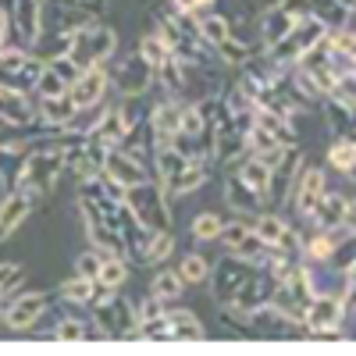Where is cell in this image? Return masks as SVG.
<instances>
[{
	"label": "cell",
	"mask_w": 356,
	"mask_h": 356,
	"mask_svg": "<svg viewBox=\"0 0 356 356\" xmlns=\"http://www.w3.org/2000/svg\"><path fill=\"white\" fill-rule=\"evenodd\" d=\"M267 250H271V246H267V243L260 239L257 232H250L246 239H243L239 246H235L232 253H235V257H243V260H250V264H257V267H260V264L267 260Z\"/></svg>",
	"instance_id": "obj_43"
},
{
	"label": "cell",
	"mask_w": 356,
	"mask_h": 356,
	"mask_svg": "<svg viewBox=\"0 0 356 356\" xmlns=\"http://www.w3.org/2000/svg\"><path fill=\"white\" fill-rule=\"evenodd\" d=\"M97 282L107 285V289H114V292H122L125 282H129V260H125V257H104Z\"/></svg>",
	"instance_id": "obj_34"
},
{
	"label": "cell",
	"mask_w": 356,
	"mask_h": 356,
	"mask_svg": "<svg viewBox=\"0 0 356 356\" xmlns=\"http://www.w3.org/2000/svg\"><path fill=\"white\" fill-rule=\"evenodd\" d=\"M118 54V33L111 25H104L100 18L82 25L79 33L72 36V50L68 57L79 65V68H93V65H107L111 57Z\"/></svg>",
	"instance_id": "obj_3"
},
{
	"label": "cell",
	"mask_w": 356,
	"mask_h": 356,
	"mask_svg": "<svg viewBox=\"0 0 356 356\" xmlns=\"http://www.w3.org/2000/svg\"><path fill=\"white\" fill-rule=\"evenodd\" d=\"M0 154H4V150H0Z\"/></svg>",
	"instance_id": "obj_56"
},
{
	"label": "cell",
	"mask_w": 356,
	"mask_h": 356,
	"mask_svg": "<svg viewBox=\"0 0 356 356\" xmlns=\"http://www.w3.org/2000/svg\"><path fill=\"white\" fill-rule=\"evenodd\" d=\"M349 182H353V186H356V168H353V171H349Z\"/></svg>",
	"instance_id": "obj_54"
},
{
	"label": "cell",
	"mask_w": 356,
	"mask_h": 356,
	"mask_svg": "<svg viewBox=\"0 0 356 356\" xmlns=\"http://www.w3.org/2000/svg\"><path fill=\"white\" fill-rule=\"evenodd\" d=\"M171 253H175V232L171 228L154 232L150 235V250H146V267H150V264H164Z\"/></svg>",
	"instance_id": "obj_42"
},
{
	"label": "cell",
	"mask_w": 356,
	"mask_h": 356,
	"mask_svg": "<svg viewBox=\"0 0 356 356\" xmlns=\"http://www.w3.org/2000/svg\"><path fill=\"white\" fill-rule=\"evenodd\" d=\"M196 25H200V36L211 43V47H221L228 36H232V25L221 11H200L196 15Z\"/></svg>",
	"instance_id": "obj_28"
},
{
	"label": "cell",
	"mask_w": 356,
	"mask_h": 356,
	"mask_svg": "<svg viewBox=\"0 0 356 356\" xmlns=\"http://www.w3.org/2000/svg\"><path fill=\"white\" fill-rule=\"evenodd\" d=\"M182 111H186V100H178V97H171V93L150 111V125H154L157 146H161V143H175L178 129H182Z\"/></svg>",
	"instance_id": "obj_16"
},
{
	"label": "cell",
	"mask_w": 356,
	"mask_h": 356,
	"mask_svg": "<svg viewBox=\"0 0 356 356\" xmlns=\"http://www.w3.org/2000/svg\"><path fill=\"white\" fill-rule=\"evenodd\" d=\"M246 150L250 154H257V157H264V161H271L278 150H282V143L271 136V132H264L257 122L250 125V132H246Z\"/></svg>",
	"instance_id": "obj_38"
},
{
	"label": "cell",
	"mask_w": 356,
	"mask_h": 356,
	"mask_svg": "<svg viewBox=\"0 0 356 356\" xmlns=\"http://www.w3.org/2000/svg\"><path fill=\"white\" fill-rule=\"evenodd\" d=\"M328 33H332V29L324 25L321 18H314V15H310V18H303L300 25H296L285 40H278L267 54H271V61H278V65H296V61H300V57H303L310 47H317Z\"/></svg>",
	"instance_id": "obj_8"
},
{
	"label": "cell",
	"mask_w": 356,
	"mask_h": 356,
	"mask_svg": "<svg viewBox=\"0 0 356 356\" xmlns=\"http://www.w3.org/2000/svg\"><path fill=\"white\" fill-rule=\"evenodd\" d=\"M257 271V264L243 260V257H235V253H225L218 264H211V296H214V303L218 307H228L235 296H239V289L250 282V275Z\"/></svg>",
	"instance_id": "obj_6"
},
{
	"label": "cell",
	"mask_w": 356,
	"mask_h": 356,
	"mask_svg": "<svg viewBox=\"0 0 356 356\" xmlns=\"http://www.w3.org/2000/svg\"><path fill=\"white\" fill-rule=\"evenodd\" d=\"M207 178H211V164L207 161H189L171 182H164V193L168 196H193L196 189L207 186Z\"/></svg>",
	"instance_id": "obj_22"
},
{
	"label": "cell",
	"mask_w": 356,
	"mask_h": 356,
	"mask_svg": "<svg viewBox=\"0 0 356 356\" xmlns=\"http://www.w3.org/2000/svg\"><path fill=\"white\" fill-rule=\"evenodd\" d=\"M54 339L65 342H82V339H100L97 321H82V317H61L54 324Z\"/></svg>",
	"instance_id": "obj_29"
},
{
	"label": "cell",
	"mask_w": 356,
	"mask_h": 356,
	"mask_svg": "<svg viewBox=\"0 0 356 356\" xmlns=\"http://www.w3.org/2000/svg\"><path fill=\"white\" fill-rule=\"evenodd\" d=\"M154 82H157V72L146 65V57H143L139 50L122 54V57L114 61V68H111V86L118 89V97H125V100L146 97Z\"/></svg>",
	"instance_id": "obj_5"
},
{
	"label": "cell",
	"mask_w": 356,
	"mask_h": 356,
	"mask_svg": "<svg viewBox=\"0 0 356 356\" xmlns=\"http://www.w3.org/2000/svg\"><path fill=\"white\" fill-rule=\"evenodd\" d=\"M310 15L321 18L328 29H346L349 25V11L339 4V0H310Z\"/></svg>",
	"instance_id": "obj_37"
},
{
	"label": "cell",
	"mask_w": 356,
	"mask_h": 356,
	"mask_svg": "<svg viewBox=\"0 0 356 356\" xmlns=\"http://www.w3.org/2000/svg\"><path fill=\"white\" fill-rule=\"evenodd\" d=\"M328 189V178L317 164H303L300 175H296V186H292V196H289V207H296V218L307 221L314 214V207L321 200V193Z\"/></svg>",
	"instance_id": "obj_10"
},
{
	"label": "cell",
	"mask_w": 356,
	"mask_h": 356,
	"mask_svg": "<svg viewBox=\"0 0 356 356\" xmlns=\"http://www.w3.org/2000/svg\"><path fill=\"white\" fill-rule=\"evenodd\" d=\"M72 89V82L57 72L54 65H43V72H40V79H36V100H47V97H65Z\"/></svg>",
	"instance_id": "obj_33"
},
{
	"label": "cell",
	"mask_w": 356,
	"mask_h": 356,
	"mask_svg": "<svg viewBox=\"0 0 356 356\" xmlns=\"http://www.w3.org/2000/svg\"><path fill=\"white\" fill-rule=\"evenodd\" d=\"M168 310V303H161L157 300V296H150V292H146V300L136 307V314H139V321H154V317H161Z\"/></svg>",
	"instance_id": "obj_48"
},
{
	"label": "cell",
	"mask_w": 356,
	"mask_h": 356,
	"mask_svg": "<svg viewBox=\"0 0 356 356\" xmlns=\"http://www.w3.org/2000/svg\"><path fill=\"white\" fill-rule=\"evenodd\" d=\"M143 57H146V65H150L154 72L168 61V57H171V47H168V40L157 33V29H154V33H146L143 40H139V47H136Z\"/></svg>",
	"instance_id": "obj_35"
},
{
	"label": "cell",
	"mask_w": 356,
	"mask_h": 356,
	"mask_svg": "<svg viewBox=\"0 0 356 356\" xmlns=\"http://www.w3.org/2000/svg\"><path fill=\"white\" fill-rule=\"evenodd\" d=\"M171 8H175L178 15H200V11H203L200 0H171Z\"/></svg>",
	"instance_id": "obj_49"
},
{
	"label": "cell",
	"mask_w": 356,
	"mask_h": 356,
	"mask_svg": "<svg viewBox=\"0 0 356 356\" xmlns=\"http://www.w3.org/2000/svg\"><path fill=\"white\" fill-rule=\"evenodd\" d=\"M0 122H8V125H36L40 114H36L33 93H18V89L0 86Z\"/></svg>",
	"instance_id": "obj_18"
},
{
	"label": "cell",
	"mask_w": 356,
	"mask_h": 356,
	"mask_svg": "<svg viewBox=\"0 0 356 356\" xmlns=\"http://www.w3.org/2000/svg\"><path fill=\"white\" fill-rule=\"evenodd\" d=\"M36 114H40V125H47V129H68V125L75 122L79 107H75L72 97L65 93V97H47V100H40V104H36Z\"/></svg>",
	"instance_id": "obj_23"
},
{
	"label": "cell",
	"mask_w": 356,
	"mask_h": 356,
	"mask_svg": "<svg viewBox=\"0 0 356 356\" xmlns=\"http://www.w3.org/2000/svg\"><path fill=\"white\" fill-rule=\"evenodd\" d=\"M93 292H97V278H82V275H75V278H68V282L61 285V292H57V296H61L68 307H89Z\"/></svg>",
	"instance_id": "obj_31"
},
{
	"label": "cell",
	"mask_w": 356,
	"mask_h": 356,
	"mask_svg": "<svg viewBox=\"0 0 356 356\" xmlns=\"http://www.w3.org/2000/svg\"><path fill=\"white\" fill-rule=\"evenodd\" d=\"M253 122L264 129V132H271L282 146H292L296 143V125H292V118L271 111V107H253Z\"/></svg>",
	"instance_id": "obj_26"
},
{
	"label": "cell",
	"mask_w": 356,
	"mask_h": 356,
	"mask_svg": "<svg viewBox=\"0 0 356 356\" xmlns=\"http://www.w3.org/2000/svg\"><path fill=\"white\" fill-rule=\"evenodd\" d=\"M8 29H11V22H8L4 11H0V50H4V43H8Z\"/></svg>",
	"instance_id": "obj_51"
},
{
	"label": "cell",
	"mask_w": 356,
	"mask_h": 356,
	"mask_svg": "<svg viewBox=\"0 0 356 356\" xmlns=\"http://www.w3.org/2000/svg\"><path fill=\"white\" fill-rule=\"evenodd\" d=\"M93 310V321L100 328V339H136V328H139V314H136V303L122 300V296H111L107 303L100 307H89Z\"/></svg>",
	"instance_id": "obj_7"
},
{
	"label": "cell",
	"mask_w": 356,
	"mask_h": 356,
	"mask_svg": "<svg viewBox=\"0 0 356 356\" xmlns=\"http://www.w3.org/2000/svg\"><path fill=\"white\" fill-rule=\"evenodd\" d=\"M33 207H36V193L18 189V186H11L4 193V200H0V243L18 232V225L33 214Z\"/></svg>",
	"instance_id": "obj_14"
},
{
	"label": "cell",
	"mask_w": 356,
	"mask_h": 356,
	"mask_svg": "<svg viewBox=\"0 0 356 356\" xmlns=\"http://www.w3.org/2000/svg\"><path fill=\"white\" fill-rule=\"evenodd\" d=\"M342 278H346V285H353V282H356V257H353V260L346 264V271H342Z\"/></svg>",
	"instance_id": "obj_52"
},
{
	"label": "cell",
	"mask_w": 356,
	"mask_h": 356,
	"mask_svg": "<svg viewBox=\"0 0 356 356\" xmlns=\"http://www.w3.org/2000/svg\"><path fill=\"white\" fill-rule=\"evenodd\" d=\"M178 275H182L186 285H203L207 278H211V264H207V257H200V253H186L182 260H178Z\"/></svg>",
	"instance_id": "obj_40"
},
{
	"label": "cell",
	"mask_w": 356,
	"mask_h": 356,
	"mask_svg": "<svg viewBox=\"0 0 356 356\" xmlns=\"http://www.w3.org/2000/svg\"><path fill=\"white\" fill-rule=\"evenodd\" d=\"M221 228H225V218H221V214L203 211V214L193 218V239H196V243H218Z\"/></svg>",
	"instance_id": "obj_41"
},
{
	"label": "cell",
	"mask_w": 356,
	"mask_h": 356,
	"mask_svg": "<svg viewBox=\"0 0 356 356\" xmlns=\"http://www.w3.org/2000/svg\"><path fill=\"white\" fill-rule=\"evenodd\" d=\"M285 228H289V221H285L278 211H260V214L253 218V232L260 235L267 246H275V243L282 239V232H285Z\"/></svg>",
	"instance_id": "obj_36"
},
{
	"label": "cell",
	"mask_w": 356,
	"mask_h": 356,
	"mask_svg": "<svg viewBox=\"0 0 356 356\" xmlns=\"http://www.w3.org/2000/svg\"><path fill=\"white\" fill-rule=\"evenodd\" d=\"M346 228L353 232V239H356V200H349V211H346Z\"/></svg>",
	"instance_id": "obj_50"
},
{
	"label": "cell",
	"mask_w": 356,
	"mask_h": 356,
	"mask_svg": "<svg viewBox=\"0 0 356 356\" xmlns=\"http://www.w3.org/2000/svg\"><path fill=\"white\" fill-rule=\"evenodd\" d=\"M339 4H342V8H346V11H349V15H353V11H356V0H339Z\"/></svg>",
	"instance_id": "obj_53"
},
{
	"label": "cell",
	"mask_w": 356,
	"mask_h": 356,
	"mask_svg": "<svg viewBox=\"0 0 356 356\" xmlns=\"http://www.w3.org/2000/svg\"><path fill=\"white\" fill-rule=\"evenodd\" d=\"M182 292H186V282H182L178 271H157L150 278V296H157L161 303H175Z\"/></svg>",
	"instance_id": "obj_30"
},
{
	"label": "cell",
	"mask_w": 356,
	"mask_h": 356,
	"mask_svg": "<svg viewBox=\"0 0 356 356\" xmlns=\"http://www.w3.org/2000/svg\"><path fill=\"white\" fill-rule=\"evenodd\" d=\"M107 89H111V72L107 65H93V68H82L79 79L72 82L68 89V97L79 111H89V107H100L104 97H107Z\"/></svg>",
	"instance_id": "obj_12"
},
{
	"label": "cell",
	"mask_w": 356,
	"mask_h": 356,
	"mask_svg": "<svg viewBox=\"0 0 356 356\" xmlns=\"http://www.w3.org/2000/svg\"><path fill=\"white\" fill-rule=\"evenodd\" d=\"M324 100H335L339 107L353 111V107H356V68L339 72V79H335V86H332V93L324 97Z\"/></svg>",
	"instance_id": "obj_39"
},
{
	"label": "cell",
	"mask_w": 356,
	"mask_h": 356,
	"mask_svg": "<svg viewBox=\"0 0 356 356\" xmlns=\"http://www.w3.org/2000/svg\"><path fill=\"white\" fill-rule=\"evenodd\" d=\"M235 175H239L250 189H257L267 200V189H271V164H267L264 157H257V154L246 150L239 161H235Z\"/></svg>",
	"instance_id": "obj_24"
},
{
	"label": "cell",
	"mask_w": 356,
	"mask_h": 356,
	"mask_svg": "<svg viewBox=\"0 0 356 356\" xmlns=\"http://www.w3.org/2000/svg\"><path fill=\"white\" fill-rule=\"evenodd\" d=\"M100 264H104V253H100V250H86V253L75 257V275L97 278V275H100Z\"/></svg>",
	"instance_id": "obj_45"
},
{
	"label": "cell",
	"mask_w": 356,
	"mask_h": 356,
	"mask_svg": "<svg viewBox=\"0 0 356 356\" xmlns=\"http://www.w3.org/2000/svg\"><path fill=\"white\" fill-rule=\"evenodd\" d=\"M47 307H50L47 292H22L11 303L4 300V317H0V324H4L8 332H29V328H36V321L47 314Z\"/></svg>",
	"instance_id": "obj_9"
},
{
	"label": "cell",
	"mask_w": 356,
	"mask_h": 356,
	"mask_svg": "<svg viewBox=\"0 0 356 356\" xmlns=\"http://www.w3.org/2000/svg\"><path fill=\"white\" fill-rule=\"evenodd\" d=\"M61 171H65L61 146H57L54 139H36L33 146H29L18 175H15V186L36 193V196H50L54 186H57V178H61Z\"/></svg>",
	"instance_id": "obj_1"
},
{
	"label": "cell",
	"mask_w": 356,
	"mask_h": 356,
	"mask_svg": "<svg viewBox=\"0 0 356 356\" xmlns=\"http://www.w3.org/2000/svg\"><path fill=\"white\" fill-rule=\"evenodd\" d=\"M104 171L114 178L118 186H139V182H146L150 178V171H146V164H139L136 157H129L125 150H118V146H111L107 150V157H104Z\"/></svg>",
	"instance_id": "obj_19"
},
{
	"label": "cell",
	"mask_w": 356,
	"mask_h": 356,
	"mask_svg": "<svg viewBox=\"0 0 356 356\" xmlns=\"http://www.w3.org/2000/svg\"><path fill=\"white\" fill-rule=\"evenodd\" d=\"M0 317H4V300H0Z\"/></svg>",
	"instance_id": "obj_55"
},
{
	"label": "cell",
	"mask_w": 356,
	"mask_h": 356,
	"mask_svg": "<svg viewBox=\"0 0 356 356\" xmlns=\"http://www.w3.org/2000/svg\"><path fill=\"white\" fill-rule=\"evenodd\" d=\"M57 4H65L72 11H82L89 18H104L107 15V0H57Z\"/></svg>",
	"instance_id": "obj_47"
},
{
	"label": "cell",
	"mask_w": 356,
	"mask_h": 356,
	"mask_svg": "<svg viewBox=\"0 0 356 356\" xmlns=\"http://www.w3.org/2000/svg\"><path fill=\"white\" fill-rule=\"evenodd\" d=\"M342 321H346V303H342V296L317 292L314 303L307 307L303 328H307L310 335H317V332H328V328H342Z\"/></svg>",
	"instance_id": "obj_13"
},
{
	"label": "cell",
	"mask_w": 356,
	"mask_h": 356,
	"mask_svg": "<svg viewBox=\"0 0 356 356\" xmlns=\"http://www.w3.org/2000/svg\"><path fill=\"white\" fill-rule=\"evenodd\" d=\"M8 22H11L15 43L25 47V50H33V43L43 33V4H40V0H11Z\"/></svg>",
	"instance_id": "obj_11"
},
{
	"label": "cell",
	"mask_w": 356,
	"mask_h": 356,
	"mask_svg": "<svg viewBox=\"0 0 356 356\" xmlns=\"http://www.w3.org/2000/svg\"><path fill=\"white\" fill-rule=\"evenodd\" d=\"M225 203L232 207V214H235V218H246L250 225H253V218H257L260 211H267V200H264L257 189H250L235 171L225 178Z\"/></svg>",
	"instance_id": "obj_15"
},
{
	"label": "cell",
	"mask_w": 356,
	"mask_h": 356,
	"mask_svg": "<svg viewBox=\"0 0 356 356\" xmlns=\"http://www.w3.org/2000/svg\"><path fill=\"white\" fill-rule=\"evenodd\" d=\"M328 164L335 171H342V175H349L356 168V132L353 136H342V139H335L328 146Z\"/></svg>",
	"instance_id": "obj_32"
},
{
	"label": "cell",
	"mask_w": 356,
	"mask_h": 356,
	"mask_svg": "<svg viewBox=\"0 0 356 356\" xmlns=\"http://www.w3.org/2000/svg\"><path fill=\"white\" fill-rule=\"evenodd\" d=\"M118 150H125L129 157H136L139 164L150 168V164H154V150H157V139H154V125H150V118H139V122L125 132V139L118 143Z\"/></svg>",
	"instance_id": "obj_20"
},
{
	"label": "cell",
	"mask_w": 356,
	"mask_h": 356,
	"mask_svg": "<svg viewBox=\"0 0 356 356\" xmlns=\"http://www.w3.org/2000/svg\"><path fill=\"white\" fill-rule=\"evenodd\" d=\"M346 211H349V196L339 189H324L307 221L317 228H335V225H346Z\"/></svg>",
	"instance_id": "obj_21"
},
{
	"label": "cell",
	"mask_w": 356,
	"mask_h": 356,
	"mask_svg": "<svg viewBox=\"0 0 356 356\" xmlns=\"http://www.w3.org/2000/svg\"><path fill=\"white\" fill-rule=\"evenodd\" d=\"M164 321H168V339H186V342H196V339H203L207 332H203V324H200V317L193 314V310H182V307H168L164 310Z\"/></svg>",
	"instance_id": "obj_25"
},
{
	"label": "cell",
	"mask_w": 356,
	"mask_h": 356,
	"mask_svg": "<svg viewBox=\"0 0 356 356\" xmlns=\"http://www.w3.org/2000/svg\"><path fill=\"white\" fill-rule=\"evenodd\" d=\"M186 164H189V157H186L182 150H178L175 143H161L157 150H154V171H157V182H161V186H164V182H171V178H175L178 171H182Z\"/></svg>",
	"instance_id": "obj_27"
},
{
	"label": "cell",
	"mask_w": 356,
	"mask_h": 356,
	"mask_svg": "<svg viewBox=\"0 0 356 356\" xmlns=\"http://www.w3.org/2000/svg\"><path fill=\"white\" fill-rule=\"evenodd\" d=\"M43 57H36L25 47H8L0 50V86L4 89H18V93H36V79L43 72Z\"/></svg>",
	"instance_id": "obj_4"
},
{
	"label": "cell",
	"mask_w": 356,
	"mask_h": 356,
	"mask_svg": "<svg viewBox=\"0 0 356 356\" xmlns=\"http://www.w3.org/2000/svg\"><path fill=\"white\" fill-rule=\"evenodd\" d=\"M125 207L136 214L139 225H146L150 232H164L171 228V203H168V193L161 182H139V186H129L125 189Z\"/></svg>",
	"instance_id": "obj_2"
},
{
	"label": "cell",
	"mask_w": 356,
	"mask_h": 356,
	"mask_svg": "<svg viewBox=\"0 0 356 356\" xmlns=\"http://www.w3.org/2000/svg\"><path fill=\"white\" fill-rule=\"evenodd\" d=\"M253 232V225L246 221V218H235V221H225V228H221V235H218V243L232 253L235 246H239L243 239H246V235Z\"/></svg>",
	"instance_id": "obj_44"
},
{
	"label": "cell",
	"mask_w": 356,
	"mask_h": 356,
	"mask_svg": "<svg viewBox=\"0 0 356 356\" xmlns=\"http://www.w3.org/2000/svg\"><path fill=\"white\" fill-rule=\"evenodd\" d=\"M22 275H25L22 264H0V300H8V289L22 285Z\"/></svg>",
	"instance_id": "obj_46"
},
{
	"label": "cell",
	"mask_w": 356,
	"mask_h": 356,
	"mask_svg": "<svg viewBox=\"0 0 356 356\" xmlns=\"http://www.w3.org/2000/svg\"><path fill=\"white\" fill-rule=\"evenodd\" d=\"M250 324H253V335H267V339H289L296 332H303V324H296L292 317H285L271 303H264L260 310H253L250 314Z\"/></svg>",
	"instance_id": "obj_17"
}]
</instances>
